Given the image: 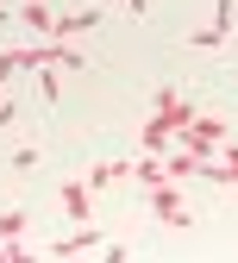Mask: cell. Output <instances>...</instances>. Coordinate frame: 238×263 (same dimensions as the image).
Wrapping results in <instances>:
<instances>
[{"label":"cell","mask_w":238,"mask_h":263,"mask_svg":"<svg viewBox=\"0 0 238 263\" xmlns=\"http://www.w3.org/2000/svg\"><path fill=\"white\" fill-rule=\"evenodd\" d=\"M188 119H194V107L182 101L176 88H163V94H157V113H151V125H144V151H163L169 138H182Z\"/></svg>","instance_id":"obj_1"},{"label":"cell","mask_w":238,"mask_h":263,"mask_svg":"<svg viewBox=\"0 0 238 263\" xmlns=\"http://www.w3.org/2000/svg\"><path fill=\"white\" fill-rule=\"evenodd\" d=\"M182 144L207 157V151H219V144H226V125H219V119H188V132H182Z\"/></svg>","instance_id":"obj_2"},{"label":"cell","mask_w":238,"mask_h":263,"mask_svg":"<svg viewBox=\"0 0 238 263\" xmlns=\"http://www.w3.org/2000/svg\"><path fill=\"white\" fill-rule=\"evenodd\" d=\"M88 251H107V238H100L94 226H82V232H69V238L50 245V257H88Z\"/></svg>","instance_id":"obj_3"},{"label":"cell","mask_w":238,"mask_h":263,"mask_svg":"<svg viewBox=\"0 0 238 263\" xmlns=\"http://www.w3.org/2000/svg\"><path fill=\"white\" fill-rule=\"evenodd\" d=\"M63 213H69L76 226L94 219V188H88V182H63Z\"/></svg>","instance_id":"obj_4"},{"label":"cell","mask_w":238,"mask_h":263,"mask_svg":"<svg viewBox=\"0 0 238 263\" xmlns=\"http://www.w3.org/2000/svg\"><path fill=\"white\" fill-rule=\"evenodd\" d=\"M19 19H25L31 31H44V38H57V19H50V7H44V0H25V7H19Z\"/></svg>","instance_id":"obj_5"},{"label":"cell","mask_w":238,"mask_h":263,"mask_svg":"<svg viewBox=\"0 0 238 263\" xmlns=\"http://www.w3.org/2000/svg\"><path fill=\"white\" fill-rule=\"evenodd\" d=\"M132 170H125V163H94V170H88V188H119Z\"/></svg>","instance_id":"obj_6"},{"label":"cell","mask_w":238,"mask_h":263,"mask_svg":"<svg viewBox=\"0 0 238 263\" xmlns=\"http://www.w3.org/2000/svg\"><path fill=\"white\" fill-rule=\"evenodd\" d=\"M19 232H25V213H19V207H13V213H0V251L19 245Z\"/></svg>","instance_id":"obj_7"},{"label":"cell","mask_w":238,"mask_h":263,"mask_svg":"<svg viewBox=\"0 0 238 263\" xmlns=\"http://www.w3.org/2000/svg\"><path fill=\"white\" fill-rule=\"evenodd\" d=\"M125 13H132V19H144V0H125Z\"/></svg>","instance_id":"obj_8"},{"label":"cell","mask_w":238,"mask_h":263,"mask_svg":"<svg viewBox=\"0 0 238 263\" xmlns=\"http://www.w3.org/2000/svg\"><path fill=\"white\" fill-rule=\"evenodd\" d=\"M0 82H7V76H0Z\"/></svg>","instance_id":"obj_9"}]
</instances>
